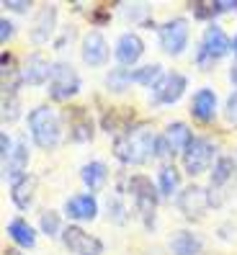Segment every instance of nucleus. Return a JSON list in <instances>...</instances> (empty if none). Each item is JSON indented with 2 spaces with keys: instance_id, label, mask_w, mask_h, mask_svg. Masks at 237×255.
<instances>
[{
  "instance_id": "25",
  "label": "nucleus",
  "mask_w": 237,
  "mask_h": 255,
  "mask_svg": "<svg viewBox=\"0 0 237 255\" xmlns=\"http://www.w3.org/2000/svg\"><path fill=\"white\" fill-rule=\"evenodd\" d=\"M162 75H165L162 65L150 62V65H142V67L131 70V80H134V85H142V88H155L162 80Z\"/></svg>"
},
{
  "instance_id": "23",
  "label": "nucleus",
  "mask_w": 237,
  "mask_h": 255,
  "mask_svg": "<svg viewBox=\"0 0 237 255\" xmlns=\"http://www.w3.org/2000/svg\"><path fill=\"white\" fill-rule=\"evenodd\" d=\"M8 235H10V240L16 243L18 248H34L36 245V230L28 224L26 219H21V217H16V219H10L8 222Z\"/></svg>"
},
{
  "instance_id": "9",
  "label": "nucleus",
  "mask_w": 237,
  "mask_h": 255,
  "mask_svg": "<svg viewBox=\"0 0 237 255\" xmlns=\"http://www.w3.org/2000/svg\"><path fill=\"white\" fill-rule=\"evenodd\" d=\"M175 204L186 219H204V214L214 206V196L204 186H188L178 193Z\"/></svg>"
},
{
  "instance_id": "14",
  "label": "nucleus",
  "mask_w": 237,
  "mask_h": 255,
  "mask_svg": "<svg viewBox=\"0 0 237 255\" xmlns=\"http://www.w3.org/2000/svg\"><path fill=\"white\" fill-rule=\"evenodd\" d=\"M57 31V8L54 5H41L36 10V16L28 26V36L34 44H47Z\"/></svg>"
},
{
  "instance_id": "37",
  "label": "nucleus",
  "mask_w": 237,
  "mask_h": 255,
  "mask_svg": "<svg viewBox=\"0 0 237 255\" xmlns=\"http://www.w3.org/2000/svg\"><path fill=\"white\" fill-rule=\"evenodd\" d=\"M232 52H235V57H237V36L232 39Z\"/></svg>"
},
{
  "instance_id": "6",
  "label": "nucleus",
  "mask_w": 237,
  "mask_h": 255,
  "mask_svg": "<svg viewBox=\"0 0 237 255\" xmlns=\"http://www.w3.org/2000/svg\"><path fill=\"white\" fill-rule=\"evenodd\" d=\"M181 160H183V170L188 175H201L206 170H212V165L217 162V147L206 137H194L191 144L186 147V152L181 155Z\"/></svg>"
},
{
  "instance_id": "36",
  "label": "nucleus",
  "mask_w": 237,
  "mask_h": 255,
  "mask_svg": "<svg viewBox=\"0 0 237 255\" xmlns=\"http://www.w3.org/2000/svg\"><path fill=\"white\" fill-rule=\"evenodd\" d=\"M230 80H232V85L237 88V59H235L232 67H230Z\"/></svg>"
},
{
  "instance_id": "4",
  "label": "nucleus",
  "mask_w": 237,
  "mask_h": 255,
  "mask_svg": "<svg viewBox=\"0 0 237 255\" xmlns=\"http://www.w3.org/2000/svg\"><path fill=\"white\" fill-rule=\"evenodd\" d=\"M230 52H232V39L225 34V28L217 26V23H209L204 28V36H201V44H199L196 65L201 70H209L217 59L227 57Z\"/></svg>"
},
{
  "instance_id": "8",
  "label": "nucleus",
  "mask_w": 237,
  "mask_h": 255,
  "mask_svg": "<svg viewBox=\"0 0 237 255\" xmlns=\"http://www.w3.org/2000/svg\"><path fill=\"white\" fill-rule=\"evenodd\" d=\"M194 134H191L188 124L183 122H173L165 127V131L160 134L157 139V157L160 160H168V157H175V155H183L186 147L191 144Z\"/></svg>"
},
{
  "instance_id": "2",
  "label": "nucleus",
  "mask_w": 237,
  "mask_h": 255,
  "mask_svg": "<svg viewBox=\"0 0 237 255\" xmlns=\"http://www.w3.org/2000/svg\"><path fill=\"white\" fill-rule=\"evenodd\" d=\"M28 131L36 147L54 149L62 142V116L52 106H36L28 111Z\"/></svg>"
},
{
  "instance_id": "34",
  "label": "nucleus",
  "mask_w": 237,
  "mask_h": 255,
  "mask_svg": "<svg viewBox=\"0 0 237 255\" xmlns=\"http://www.w3.org/2000/svg\"><path fill=\"white\" fill-rule=\"evenodd\" d=\"M13 34H16V23L8 21V18H0V41L8 44L13 39Z\"/></svg>"
},
{
  "instance_id": "11",
  "label": "nucleus",
  "mask_w": 237,
  "mask_h": 255,
  "mask_svg": "<svg viewBox=\"0 0 237 255\" xmlns=\"http://www.w3.org/2000/svg\"><path fill=\"white\" fill-rule=\"evenodd\" d=\"M188 88V80L183 72H165L162 75V80L152 88V101L157 103V106H173V103H178L183 98Z\"/></svg>"
},
{
  "instance_id": "12",
  "label": "nucleus",
  "mask_w": 237,
  "mask_h": 255,
  "mask_svg": "<svg viewBox=\"0 0 237 255\" xmlns=\"http://www.w3.org/2000/svg\"><path fill=\"white\" fill-rule=\"evenodd\" d=\"M80 54H83V62L88 67H106L109 57H111V49H109V41L101 31H88L83 36V47H80Z\"/></svg>"
},
{
  "instance_id": "32",
  "label": "nucleus",
  "mask_w": 237,
  "mask_h": 255,
  "mask_svg": "<svg viewBox=\"0 0 237 255\" xmlns=\"http://www.w3.org/2000/svg\"><path fill=\"white\" fill-rule=\"evenodd\" d=\"M225 122L237 129V91L230 93L227 101H225Z\"/></svg>"
},
{
  "instance_id": "28",
  "label": "nucleus",
  "mask_w": 237,
  "mask_h": 255,
  "mask_svg": "<svg viewBox=\"0 0 237 255\" xmlns=\"http://www.w3.org/2000/svg\"><path fill=\"white\" fill-rule=\"evenodd\" d=\"M103 83H106V88L111 93H124L126 88L134 83V80H131V67H114L106 75V80H103Z\"/></svg>"
},
{
  "instance_id": "13",
  "label": "nucleus",
  "mask_w": 237,
  "mask_h": 255,
  "mask_svg": "<svg viewBox=\"0 0 237 255\" xmlns=\"http://www.w3.org/2000/svg\"><path fill=\"white\" fill-rule=\"evenodd\" d=\"M52 67L54 62H49L41 52H31L23 59V67H21L23 85H47L52 78Z\"/></svg>"
},
{
  "instance_id": "39",
  "label": "nucleus",
  "mask_w": 237,
  "mask_h": 255,
  "mask_svg": "<svg viewBox=\"0 0 237 255\" xmlns=\"http://www.w3.org/2000/svg\"><path fill=\"white\" fill-rule=\"evenodd\" d=\"M235 162H237V157H235Z\"/></svg>"
},
{
  "instance_id": "31",
  "label": "nucleus",
  "mask_w": 237,
  "mask_h": 255,
  "mask_svg": "<svg viewBox=\"0 0 237 255\" xmlns=\"http://www.w3.org/2000/svg\"><path fill=\"white\" fill-rule=\"evenodd\" d=\"M21 114V101L18 96H3V122L13 124Z\"/></svg>"
},
{
  "instance_id": "15",
  "label": "nucleus",
  "mask_w": 237,
  "mask_h": 255,
  "mask_svg": "<svg viewBox=\"0 0 237 255\" xmlns=\"http://www.w3.org/2000/svg\"><path fill=\"white\" fill-rule=\"evenodd\" d=\"M144 54V41L134 34V31H124L121 36L116 39V49H114V57L121 67H131L137 65Z\"/></svg>"
},
{
  "instance_id": "26",
  "label": "nucleus",
  "mask_w": 237,
  "mask_h": 255,
  "mask_svg": "<svg viewBox=\"0 0 237 255\" xmlns=\"http://www.w3.org/2000/svg\"><path fill=\"white\" fill-rule=\"evenodd\" d=\"M235 170H237L235 157H230V155H219L217 162H214V168H212V186H214V188L227 186V181L235 175Z\"/></svg>"
},
{
  "instance_id": "7",
  "label": "nucleus",
  "mask_w": 237,
  "mask_h": 255,
  "mask_svg": "<svg viewBox=\"0 0 237 255\" xmlns=\"http://www.w3.org/2000/svg\"><path fill=\"white\" fill-rule=\"evenodd\" d=\"M188 21L183 16H175L170 21H165L157 28V39H160V49L168 57H181L188 47Z\"/></svg>"
},
{
  "instance_id": "1",
  "label": "nucleus",
  "mask_w": 237,
  "mask_h": 255,
  "mask_svg": "<svg viewBox=\"0 0 237 255\" xmlns=\"http://www.w3.org/2000/svg\"><path fill=\"white\" fill-rule=\"evenodd\" d=\"M157 139L160 134H155L150 127H131L114 139V157L121 165H144L157 157Z\"/></svg>"
},
{
  "instance_id": "22",
  "label": "nucleus",
  "mask_w": 237,
  "mask_h": 255,
  "mask_svg": "<svg viewBox=\"0 0 237 255\" xmlns=\"http://www.w3.org/2000/svg\"><path fill=\"white\" fill-rule=\"evenodd\" d=\"M34 191H36V181L26 173V175L16 178V181L10 183V199L23 212V209H28L34 204Z\"/></svg>"
},
{
  "instance_id": "21",
  "label": "nucleus",
  "mask_w": 237,
  "mask_h": 255,
  "mask_svg": "<svg viewBox=\"0 0 237 255\" xmlns=\"http://www.w3.org/2000/svg\"><path fill=\"white\" fill-rule=\"evenodd\" d=\"M80 181L85 183L88 191H101L103 186H106L109 181V168L103 165L101 160H91V162H85L83 168H80Z\"/></svg>"
},
{
  "instance_id": "38",
  "label": "nucleus",
  "mask_w": 237,
  "mask_h": 255,
  "mask_svg": "<svg viewBox=\"0 0 237 255\" xmlns=\"http://www.w3.org/2000/svg\"><path fill=\"white\" fill-rule=\"evenodd\" d=\"M8 255H21V253H13V250H10V253H8Z\"/></svg>"
},
{
  "instance_id": "19",
  "label": "nucleus",
  "mask_w": 237,
  "mask_h": 255,
  "mask_svg": "<svg viewBox=\"0 0 237 255\" xmlns=\"http://www.w3.org/2000/svg\"><path fill=\"white\" fill-rule=\"evenodd\" d=\"M26 168H28V147L23 139H16V144H13V152L8 155V160H3V173L5 178L13 183L16 178L26 175Z\"/></svg>"
},
{
  "instance_id": "17",
  "label": "nucleus",
  "mask_w": 237,
  "mask_h": 255,
  "mask_svg": "<svg viewBox=\"0 0 237 255\" xmlns=\"http://www.w3.org/2000/svg\"><path fill=\"white\" fill-rule=\"evenodd\" d=\"M65 214L75 222H93L98 217V201L93 193H75L65 201Z\"/></svg>"
},
{
  "instance_id": "35",
  "label": "nucleus",
  "mask_w": 237,
  "mask_h": 255,
  "mask_svg": "<svg viewBox=\"0 0 237 255\" xmlns=\"http://www.w3.org/2000/svg\"><path fill=\"white\" fill-rule=\"evenodd\" d=\"M8 10H13V13H28V8H31V3L28 0H5L3 3Z\"/></svg>"
},
{
  "instance_id": "16",
  "label": "nucleus",
  "mask_w": 237,
  "mask_h": 255,
  "mask_svg": "<svg viewBox=\"0 0 237 255\" xmlns=\"http://www.w3.org/2000/svg\"><path fill=\"white\" fill-rule=\"evenodd\" d=\"M67 124H70V139L72 142H91L96 134L93 116L85 106H72L67 111Z\"/></svg>"
},
{
  "instance_id": "24",
  "label": "nucleus",
  "mask_w": 237,
  "mask_h": 255,
  "mask_svg": "<svg viewBox=\"0 0 237 255\" xmlns=\"http://www.w3.org/2000/svg\"><path fill=\"white\" fill-rule=\"evenodd\" d=\"M157 191L168 199H178L181 193V173H178L175 165H162L160 173H157Z\"/></svg>"
},
{
  "instance_id": "20",
  "label": "nucleus",
  "mask_w": 237,
  "mask_h": 255,
  "mask_svg": "<svg viewBox=\"0 0 237 255\" xmlns=\"http://www.w3.org/2000/svg\"><path fill=\"white\" fill-rule=\"evenodd\" d=\"M168 250H170V255H201L204 243H201V237H199L196 232L181 230V232H175V235L170 237Z\"/></svg>"
},
{
  "instance_id": "30",
  "label": "nucleus",
  "mask_w": 237,
  "mask_h": 255,
  "mask_svg": "<svg viewBox=\"0 0 237 255\" xmlns=\"http://www.w3.org/2000/svg\"><path fill=\"white\" fill-rule=\"evenodd\" d=\"M191 10H194L196 18H214L219 16V0H196V3H191Z\"/></svg>"
},
{
  "instance_id": "10",
  "label": "nucleus",
  "mask_w": 237,
  "mask_h": 255,
  "mask_svg": "<svg viewBox=\"0 0 237 255\" xmlns=\"http://www.w3.org/2000/svg\"><path fill=\"white\" fill-rule=\"evenodd\" d=\"M62 245L72 255H103V243L96 235H91V232H85L83 227H78V224H67V227H65Z\"/></svg>"
},
{
  "instance_id": "5",
  "label": "nucleus",
  "mask_w": 237,
  "mask_h": 255,
  "mask_svg": "<svg viewBox=\"0 0 237 255\" xmlns=\"http://www.w3.org/2000/svg\"><path fill=\"white\" fill-rule=\"evenodd\" d=\"M47 85H49L47 93H49L52 101H70V98H75L80 93L83 80H80L78 70L72 67L70 62H54L52 78H49Z\"/></svg>"
},
{
  "instance_id": "33",
  "label": "nucleus",
  "mask_w": 237,
  "mask_h": 255,
  "mask_svg": "<svg viewBox=\"0 0 237 255\" xmlns=\"http://www.w3.org/2000/svg\"><path fill=\"white\" fill-rule=\"evenodd\" d=\"M109 217H114L116 222H124L126 219V206L118 201V196H111L109 199Z\"/></svg>"
},
{
  "instance_id": "27",
  "label": "nucleus",
  "mask_w": 237,
  "mask_h": 255,
  "mask_svg": "<svg viewBox=\"0 0 237 255\" xmlns=\"http://www.w3.org/2000/svg\"><path fill=\"white\" fill-rule=\"evenodd\" d=\"M131 119H134V111H129V109H126V111L111 109L106 116H103V129H106L109 134H111V131H121V134H124V131L131 129V127H129Z\"/></svg>"
},
{
  "instance_id": "29",
  "label": "nucleus",
  "mask_w": 237,
  "mask_h": 255,
  "mask_svg": "<svg viewBox=\"0 0 237 255\" xmlns=\"http://www.w3.org/2000/svg\"><path fill=\"white\" fill-rule=\"evenodd\" d=\"M39 230L47 235V237H62V232H65V227H62V219H59V214L57 212H41V217H39Z\"/></svg>"
},
{
  "instance_id": "3",
  "label": "nucleus",
  "mask_w": 237,
  "mask_h": 255,
  "mask_svg": "<svg viewBox=\"0 0 237 255\" xmlns=\"http://www.w3.org/2000/svg\"><path fill=\"white\" fill-rule=\"evenodd\" d=\"M126 191L131 193V201H134V209L142 219V224L147 230H152L155 224V212H157V201H160V191L157 186H152V181L147 175H131Z\"/></svg>"
},
{
  "instance_id": "18",
  "label": "nucleus",
  "mask_w": 237,
  "mask_h": 255,
  "mask_svg": "<svg viewBox=\"0 0 237 255\" xmlns=\"http://www.w3.org/2000/svg\"><path fill=\"white\" fill-rule=\"evenodd\" d=\"M191 116L201 124H209L217 116V93L212 88H201V91L194 93V101H191Z\"/></svg>"
}]
</instances>
